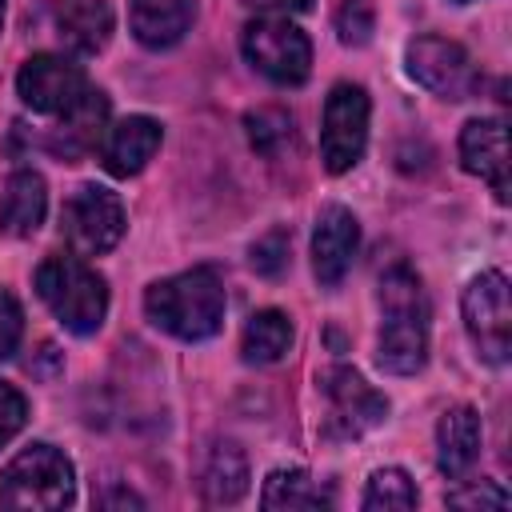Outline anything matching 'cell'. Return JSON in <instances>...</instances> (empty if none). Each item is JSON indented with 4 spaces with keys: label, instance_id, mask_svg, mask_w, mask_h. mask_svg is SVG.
<instances>
[{
    "label": "cell",
    "instance_id": "cell-1",
    "mask_svg": "<svg viewBox=\"0 0 512 512\" xmlns=\"http://www.w3.org/2000/svg\"><path fill=\"white\" fill-rule=\"evenodd\" d=\"M380 368L392 376H412L428 360V300L412 268L396 264L380 276Z\"/></svg>",
    "mask_w": 512,
    "mask_h": 512
},
{
    "label": "cell",
    "instance_id": "cell-2",
    "mask_svg": "<svg viewBox=\"0 0 512 512\" xmlns=\"http://www.w3.org/2000/svg\"><path fill=\"white\" fill-rule=\"evenodd\" d=\"M144 312L176 340H208L224 324V288L212 268H192L156 280L144 296Z\"/></svg>",
    "mask_w": 512,
    "mask_h": 512
},
{
    "label": "cell",
    "instance_id": "cell-3",
    "mask_svg": "<svg viewBox=\"0 0 512 512\" xmlns=\"http://www.w3.org/2000/svg\"><path fill=\"white\" fill-rule=\"evenodd\" d=\"M36 292L52 308V316L76 336H92L104 324L108 288L80 256H48L36 268Z\"/></svg>",
    "mask_w": 512,
    "mask_h": 512
},
{
    "label": "cell",
    "instance_id": "cell-4",
    "mask_svg": "<svg viewBox=\"0 0 512 512\" xmlns=\"http://www.w3.org/2000/svg\"><path fill=\"white\" fill-rule=\"evenodd\" d=\"M72 492V464L52 444L24 448L0 472V508H64L72 504Z\"/></svg>",
    "mask_w": 512,
    "mask_h": 512
},
{
    "label": "cell",
    "instance_id": "cell-5",
    "mask_svg": "<svg viewBox=\"0 0 512 512\" xmlns=\"http://www.w3.org/2000/svg\"><path fill=\"white\" fill-rule=\"evenodd\" d=\"M244 56L256 72H264L272 84H284V88H296L308 80V68H312V44L308 36L288 24V20H252L244 28Z\"/></svg>",
    "mask_w": 512,
    "mask_h": 512
},
{
    "label": "cell",
    "instance_id": "cell-6",
    "mask_svg": "<svg viewBox=\"0 0 512 512\" xmlns=\"http://www.w3.org/2000/svg\"><path fill=\"white\" fill-rule=\"evenodd\" d=\"M60 232L80 256L108 252L124 236V204L116 200V192L100 184H84L64 200Z\"/></svg>",
    "mask_w": 512,
    "mask_h": 512
},
{
    "label": "cell",
    "instance_id": "cell-7",
    "mask_svg": "<svg viewBox=\"0 0 512 512\" xmlns=\"http://www.w3.org/2000/svg\"><path fill=\"white\" fill-rule=\"evenodd\" d=\"M464 324L488 364H504L512 352V300L500 272H480L464 288Z\"/></svg>",
    "mask_w": 512,
    "mask_h": 512
},
{
    "label": "cell",
    "instance_id": "cell-8",
    "mask_svg": "<svg viewBox=\"0 0 512 512\" xmlns=\"http://www.w3.org/2000/svg\"><path fill=\"white\" fill-rule=\"evenodd\" d=\"M368 144V92L360 84H336L324 104L320 156L328 172H348Z\"/></svg>",
    "mask_w": 512,
    "mask_h": 512
},
{
    "label": "cell",
    "instance_id": "cell-9",
    "mask_svg": "<svg viewBox=\"0 0 512 512\" xmlns=\"http://www.w3.org/2000/svg\"><path fill=\"white\" fill-rule=\"evenodd\" d=\"M324 396H328V432L332 436H364L388 416V400L352 368H328L324 372Z\"/></svg>",
    "mask_w": 512,
    "mask_h": 512
},
{
    "label": "cell",
    "instance_id": "cell-10",
    "mask_svg": "<svg viewBox=\"0 0 512 512\" xmlns=\"http://www.w3.org/2000/svg\"><path fill=\"white\" fill-rule=\"evenodd\" d=\"M408 72L444 100H468L476 88V68L456 40L416 36L408 44Z\"/></svg>",
    "mask_w": 512,
    "mask_h": 512
},
{
    "label": "cell",
    "instance_id": "cell-11",
    "mask_svg": "<svg viewBox=\"0 0 512 512\" xmlns=\"http://www.w3.org/2000/svg\"><path fill=\"white\" fill-rule=\"evenodd\" d=\"M16 88H20V100L32 108V112H68L84 92V68L64 60V56H52V52H40L32 56L20 76H16Z\"/></svg>",
    "mask_w": 512,
    "mask_h": 512
},
{
    "label": "cell",
    "instance_id": "cell-12",
    "mask_svg": "<svg viewBox=\"0 0 512 512\" xmlns=\"http://www.w3.org/2000/svg\"><path fill=\"white\" fill-rule=\"evenodd\" d=\"M460 164L472 176L488 180L500 204L512 196V184H508V132H504L500 120L480 116V120L464 124V132H460Z\"/></svg>",
    "mask_w": 512,
    "mask_h": 512
},
{
    "label": "cell",
    "instance_id": "cell-13",
    "mask_svg": "<svg viewBox=\"0 0 512 512\" xmlns=\"http://www.w3.org/2000/svg\"><path fill=\"white\" fill-rule=\"evenodd\" d=\"M356 244H360L356 216L348 208H340V204L324 208L320 220H316V232H312V268H316V280L324 288L344 280V272L352 268Z\"/></svg>",
    "mask_w": 512,
    "mask_h": 512
},
{
    "label": "cell",
    "instance_id": "cell-14",
    "mask_svg": "<svg viewBox=\"0 0 512 512\" xmlns=\"http://www.w3.org/2000/svg\"><path fill=\"white\" fill-rule=\"evenodd\" d=\"M160 148V124L152 116H128L100 140V164L112 176H136Z\"/></svg>",
    "mask_w": 512,
    "mask_h": 512
},
{
    "label": "cell",
    "instance_id": "cell-15",
    "mask_svg": "<svg viewBox=\"0 0 512 512\" xmlns=\"http://www.w3.org/2000/svg\"><path fill=\"white\" fill-rule=\"evenodd\" d=\"M48 208V192H44V176L32 168H20L8 176L4 192H0V232L8 236H32L44 220Z\"/></svg>",
    "mask_w": 512,
    "mask_h": 512
},
{
    "label": "cell",
    "instance_id": "cell-16",
    "mask_svg": "<svg viewBox=\"0 0 512 512\" xmlns=\"http://www.w3.org/2000/svg\"><path fill=\"white\" fill-rule=\"evenodd\" d=\"M436 448H440V472L448 480H460L480 456V416L468 404L448 408L436 428Z\"/></svg>",
    "mask_w": 512,
    "mask_h": 512
},
{
    "label": "cell",
    "instance_id": "cell-17",
    "mask_svg": "<svg viewBox=\"0 0 512 512\" xmlns=\"http://www.w3.org/2000/svg\"><path fill=\"white\" fill-rule=\"evenodd\" d=\"M52 20L60 40L76 52H96L112 36V8L104 0H60Z\"/></svg>",
    "mask_w": 512,
    "mask_h": 512
},
{
    "label": "cell",
    "instance_id": "cell-18",
    "mask_svg": "<svg viewBox=\"0 0 512 512\" xmlns=\"http://www.w3.org/2000/svg\"><path fill=\"white\" fill-rule=\"evenodd\" d=\"M196 16V0H132V32L148 48H172Z\"/></svg>",
    "mask_w": 512,
    "mask_h": 512
},
{
    "label": "cell",
    "instance_id": "cell-19",
    "mask_svg": "<svg viewBox=\"0 0 512 512\" xmlns=\"http://www.w3.org/2000/svg\"><path fill=\"white\" fill-rule=\"evenodd\" d=\"M104 120H108V96L88 88V92H84V96L64 112V124L56 128L52 148H56L64 160L84 156L88 148H96V144H100V136H104Z\"/></svg>",
    "mask_w": 512,
    "mask_h": 512
},
{
    "label": "cell",
    "instance_id": "cell-20",
    "mask_svg": "<svg viewBox=\"0 0 512 512\" xmlns=\"http://www.w3.org/2000/svg\"><path fill=\"white\" fill-rule=\"evenodd\" d=\"M200 492L208 504H236L248 492V460L236 444H216L208 452L204 476H200Z\"/></svg>",
    "mask_w": 512,
    "mask_h": 512
},
{
    "label": "cell",
    "instance_id": "cell-21",
    "mask_svg": "<svg viewBox=\"0 0 512 512\" xmlns=\"http://www.w3.org/2000/svg\"><path fill=\"white\" fill-rule=\"evenodd\" d=\"M264 508H328L332 496L300 468H276L268 480H264V496H260Z\"/></svg>",
    "mask_w": 512,
    "mask_h": 512
},
{
    "label": "cell",
    "instance_id": "cell-22",
    "mask_svg": "<svg viewBox=\"0 0 512 512\" xmlns=\"http://www.w3.org/2000/svg\"><path fill=\"white\" fill-rule=\"evenodd\" d=\"M288 344H292V324H288V316L276 312V308L256 312V316L248 320V328H244V360H252V364H272V360H280V356L288 352Z\"/></svg>",
    "mask_w": 512,
    "mask_h": 512
},
{
    "label": "cell",
    "instance_id": "cell-23",
    "mask_svg": "<svg viewBox=\"0 0 512 512\" xmlns=\"http://www.w3.org/2000/svg\"><path fill=\"white\" fill-rule=\"evenodd\" d=\"M244 124H248V140H252V148H256L260 156H268V160L284 156V152L292 148V140H296L292 116H288L284 108H256V112L244 116Z\"/></svg>",
    "mask_w": 512,
    "mask_h": 512
},
{
    "label": "cell",
    "instance_id": "cell-24",
    "mask_svg": "<svg viewBox=\"0 0 512 512\" xmlns=\"http://www.w3.org/2000/svg\"><path fill=\"white\" fill-rule=\"evenodd\" d=\"M364 508H368V512H404V508H416V488H412L408 472H400V468H380V472L368 480Z\"/></svg>",
    "mask_w": 512,
    "mask_h": 512
},
{
    "label": "cell",
    "instance_id": "cell-25",
    "mask_svg": "<svg viewBox=\"0 0 512 512\" xmlns=\"http://www.w3.org/2000/svg\"><path fill=\"white\" fill-rule=\"evenodd\" d=\"M372 24H376L372 0H344L340 12H336V28H340V40L344 44H368Z\"/></svg>",
    "mask_w": 512,
    "mask_h": 512
},
{
    "label": "cell",
    "instance_id": "cell-26",
    "mask_svg": "<svg viewBox=\"0 0 512 512\" xmlns=\"http://www.w3.org/2000/svg\"><path fill=\"white\" fill-rule=\"evenodd\" d=\"M252 268L260 276H280L288 268V232L284 228H272L268 236H260L252 244Z\"/></svg>",
    "mask_w": 512,
    "mask_h": 512
},
{
    "label": "cell",
    "instance_id": "cell-27",
    "mask_svg": "<svg viewBox=\"0 0 512 512\" xmlns=\"http://www.w3.org/2000/svg\"><path fill=\"white\" fill-rule=\"evenodd\" d=\"M20 336H24V312L12 300V292L0 288V360H8L20 348Z\"/></svg>",
    "mask_w": 512,
    "mask_h": 512
},
{
    "label": "cell",
    "instance_id": "cell-28",
    "mask_svg": "<svg viewBox=\"0 0 512 512\" xmlns=\"http://www.w3.org/2000/svg\"><path fill=\"white\" fill-rule=\"evenodd\" d=\"M24 420H28V400L12 384L0 380V448L24 428Z\"/></svg>",
    "mask_w": 512,
    "mask_h": 512
},
{
    "label": "cell",
    "instance_id": "cell-29",
    "mask_svg": "<svg viewBox=\"0 0 512 512\" xmlns=\"http://www.w3.org/2000/svg\"><path fill=\"white\" fill-rule=\"evenodd\" d=\"M448 504L452 508H504L508 504V496L496 488V484H472V488H456V492H448Z\"/></svg>",
    "mask_w": 512,
    "mask_h": 512
},
{
    "label": "cell",
    "instance_id": "cell-30",
    "mask_svg": "<svg viewBox=\"0 0 512 512\" xmlns=\"http://www.w3.org/2000/svg\"><path fill=\"white\" fill-rule=\"evenodd\" d=\"M252 8H268V12H296V8H308L312 0H244Z\"/></svg>",
    "mask_w": 512,
    "mask_h": 512
},
{
    "label": "cell",
    "instance_id": "cell-31",
    "mask_svg": "<svg viewBox=\"0 0 512 512\" xmlns=\"http://www.w3.org/2000/svg\"><path fill=\"white\" fill-rule=\"evenodd\" d=\"M0 20H4V0H0Z\"/></svg>",
    "mask_w": 512,
    "mask_h": 512
}]
</instances>
